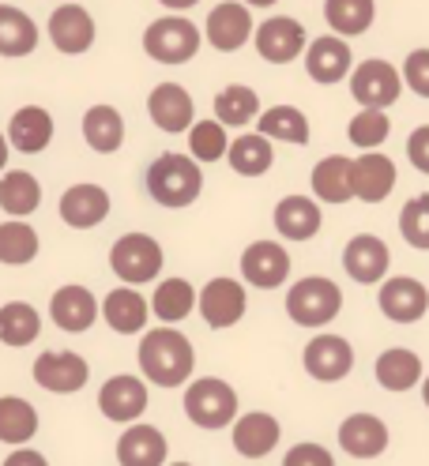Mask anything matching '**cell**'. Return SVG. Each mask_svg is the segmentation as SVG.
<instances>
[{
	"label": "cell",
	"mask_w": 429,
	"mask_h": 466,
	"mask_svg": "<svg viewBox=\"0 0 429 466\" xmlns=\"http://www.w3.org/2000/svg\"><path fill=\"white\" fill-rule=\"evenodd\" d=\"M139 369L158 388H181L196 369V350L174 324L151 328L139 339Z\"/></svg>",
	"instance_id": "cell-1"
},
{
	"label": "cell",
	"mask_w": 429,
	"mask_h": 466,
	"mask_svg": "<svg viewBox=\"0 0 429 466\" xmlns=\"http://www.w3.org/2000/svg\"><path fill=\"white\" fill-rule=\"evenodd\" d=\"M204 192V169L192 155H158L148 169V196L158 208H189Z\"/></svg>",
	"instance_id": "cell-2"
},
{
	"label": "cell",
	"mask_w": 429,
	"mask_h": 466,
	"mask_svg": "<svg viewBox=\"0 0 429 466\" xmlns=\"http://www.w3.org/2000/svg\"><path fill=\"white\" fill-rule=\"evenodd\" d=\"M199 42H204L199 26L178 12L148 23V31H143V49H148V56L158 65H189L199 53Z\"/></svg>",
	"instance_id": "cell-3"
},
{
	"label": "cell",
	"mask_w": 429,
	"mask_h": 466,
	"mask_svg": "<svg viewBox=\"0 0 429 466\" xmlns=\"http://www.w3.org/2000/svg\"><path fill=\"white\" fill-rule=\"evenodd\" d=\"M339 309H342V289L324 275H309V279L294 282L291 294H286V316L301 328L332 324L339 316Z\"/></svg>",
	"instance_id": "cell-4"
},
{
	"label": "cell",
	"mask_w": 429,
	"mask_h": 466,
	"mask_svg": "<svg viewBox=\"0 0 429 466\" xmlns=\"http://www.w3.org/2000/svg\"><path fill=\"white\" fill-rule=\"evenodd\" d=\"M185 414L199 429H226L238 418V391L219 376L192 380L185 388Z\"/></svg>",
	"instance_id": "cell-5"
},
{
	"label": "cell",
	"mask_w": 429,
	"mask_h": 466,
	"mask_svg": "<svg viewBox=\"0 0 429 466\" xmlns=\"http://www.w3.org/2000/svg\"><path fill=\"white\" fill-rule=\"evenodd\" d=\"M166 264L162 245L151 238V233H125V238L113 241L109 248V268L121 282L128 286H143V282H155L158 271Z\"/></svg>",
	"instance_id": "cell-6"
},
{
	"label": "cell",
	"mask_w": 429,
	"mask_h": 466,
	"mask_svg": "<svg viewBox=\"0 0 429 466\" xmlns=\"http://www.w3.org/2000/svg\"><path fill=\"white\" fill-rule=\"evenodd\" d=\"M351 95L365 109H388L403 95V76L395 72V65L381 61V56H369L365 65L351 72Z\"/></svg>",
	"instance_id": "cell-7"
},
{
	"label": "cell",
	"mask_w": 429,
	"mask_h": 466,
	"mask_svg": "<svg viewBox=\"0 0 429 466\" xmlns=\"http://www.w3.org/2000/svg\"><path fill=\"white\" fill-rule=\"evenodd\" d=\"M87 380H91V365L76 350H46L35 361V384L53 395H76L79 388H87Z\"/></svg>",
	"instance_id": "cell-8"
},
{
	"label": "cell",
	"mask_w": 429,
	"mask_h": 466,
	"mask_svg": "<svg viewBox=\"0 0 429 466\" xmlns=\"http://www.w3.org/2000/svg\"><path fill=\"white\" fill-rule=\"evenodd\" d=\"M252 42H256V53L264 56L268 65H291L305 53L309 38H305V26L291 15H271L264 19L260 26L252 31Z\"/></svg>",
	"instance_id": "cell-9"
},
{
	"label": "cell",
	"mask_w": 429,
	"mask_h": 466,
	"mask_svg": "<svg viewBox=\"0 0 429 466\" xmlns=\"http://www.w3.org/2000/svg\"><path fill=\"white\" fill-rule=\"evenodd\" d=\"M245 305H249L245 286L238 279H226V275L222 279H211L204 289H199V301H196L199 316H204V324L215 328V331L234 328L238 319L245 316Z\"/></svg>",
	"instance_id": "cell-10"
},
{
	"label": "cell",
	"mask_w": 429,
	"mask_h": 466,
	"mask_svg": "<svg viewBox=\"0 0 429 466\" xmlns=\"http://www.w3.org/2000/svg\"><path fill=\"white\" fill-rule=\"evenodd\" d=\"M98 316H102V305L95 301L91 289L79 286V282L61 286V289H56V294L49 298V319H53V324L61 328V331H68V335L91 331Z\"/></svg>",
	"instance_id": "cell-11"
},
{
	"label": "cell",
	"mask_w": 429,
	"mask_h": 466,
	"mask_svg": "<svg viewBox=\"0 0 429 466\" xmlns=\"http://www.w3.org/2000/svg\"><path fill=\"white\" fill-rule=\"evenodd\" d=\"M301 361H305V372L312 376V380L335 384L354 369V346L342 335H317L305 346Z\"/></svg>",
	"instance_id": "cell-12"
},
{
	"label": "cell",
	"mask_w": 429,
	"mask_h": 466,
	"mask_svg": "<svg viewBox=\"0 0 429 466\" xmlns=\"http://www.w3.org/2000/svg\"><path fill=\"white\" fill-rule=\"evenodd\" d=\"M98 410L109 421H121V425L139 421V414L148 410V384H143L139 376H128V372L109 376L98 391Z\"/></svg>",
	"instance_id": "cell-13"
},
{
	"label": "cell",
	"mask_w": 429,
	"mask_h": 466,
	"mask_svg": "<svg viewBox=\"0 0 429 466\" xmlns=\"http://www.w3.org/2000/svg\"><path fill=\"white\" fill-rule=\"evenodd\" d=\"M46 31L56 53H65V56H79L95 46V19L83 5H56Z\"/></svg>",
	"instance_id": "cell-14"
},
{
	"label": "cell",
	"mask_w": 429,
	"mask_h": 466,
	"mask_svg": "<svg viewBox=\"0 0 429 466\" xmlns=\"http://www.w3.org/2000/svg\"><path fill=\"white\" fill-rule=\"evenodd\" d=\"M351 65H354V53L342 35H321L305 46V72L312 83L332 86L342 76H351Z\"/></svg>",
	"instance_id": "cell-15"
},
{
	"label": "cell",
	"mask_w": 429,
	"mask_h": 466,
	"mask_svg": "<svg viewBox=\"0 0 429 466\" xmlns=\"http://www.w3.org/2000/svg\"><path fill=\"white\" fill-rule=\"evenodd\" d=\"M252 12H249V5L241 0H222V5H215L211 8V15H208V42H211V49H219V53H238L249 38H252Z\"/></svg>",
	"instance_id": "cell-16"
},
{
	"label": "cell",
	"mask_w": 429,
	"mask_h": 466,
	"mask_svg": "<svg viewBox=\"0 0 429 466\" xmlns=\"http://www.w3.org/2000/svg\"><path fill=\"white\" fill-rule=\"evenodd\" d=\"M241 275L256 289H275L291 275V252L275 241H252L241 256Z\"/></svg>",
	"instance_id": "cell-17"
},
{
	"label": "cell",
	"mask_w": 429,
	"mask_h": 466,
	"mask_svg": "<svg viewBox=\"0 0 429 466\" xmlns=\"http://www.w3.org/2000/svg\"><path fill=\"white\" fill-rule=\"evenodd\" d=\"M148 113H151V121L169 132V136H178V132H189L192 121H196V102L192 95L185 91L181 83H158L151 98H148Z\"/></svg>",
	"instance_id": "cell-18"
},
{
	"label": "cell",
	"mask_w": 429,
	"mask_h": 466,
	"mask_svg": "<svg viewBox=\"0 0 429 466\" xmlns=\"http://www.w3.org/2000/svg\"><path fill=\"white\" fill-rule=\"evenodd\" d=\"M388 264H392V252L381 238H373V233H358V238L347 241V248H342V268H347V275L362 286H373L388 275Z\"/></svg>",
	"instance_id": "cell-19"
},
{
	"label": "cell",
	"mask_w": 429,
	"mask_h": 466,
	"mask_svg": "<svg viewBox=\"0 0 429 466\" xmlns=\"http://www.w3.org/2000/svg\"><path fill=\"white\" fill-rule=\"evenodd\" d=\"M377 301H381V312L388 319H395V324H414V319H422L429 309V289L411 275H395L381 286Z\"/></svg>",
	"instance_id": "cell-20"
},
{
	"label": "cell",
	"mask_w": 429,
	"mask_h": 466,
	"mask_svg": "<svg viewBox=\"0 0 429 466\" xmlns=\"http://www.w3.org/2000/svg\"><path fill=\"white\" fill-rule=\"evenodd\" d=\"M351 181H354V199L365 203H384L395 188V162L388 155L365 151L362 158H354L351 166Z\"/></svg>",
	"instance_id": "cell-21"
},
{
	"label": "cell",
	"mask_w": 429,
	"mask_h": 466,
	"mask_svg": "<svg viewBox=\"0 0 429 466\" xmlns=\"http://www.w3.org/2000/svg\"><path fill=\"white\" fill-rule=\"evenodd\" d=\"M109 215V192L102 185H72L65 196H61V218L65 226L72 229H95L102 226Z\"/></svg>",
	"instance_id": "cell-22"
},
{
	"label": "cell",
	"mask_w": 429,
	"mask_h": 466,
	"mask_svg": "<svg viewBox=\"0 0 429 466\" xmlns=\"http://www.w3.org/2000/svg\"><path fill=\"white\" fill-rule=\"evenodd\" d=\"M166 455H169L166 436L155 425H143V421H132L117 441L121 466H166Z\"/></svg>",
	"instance_id": "cell-23"
},
{
	"label": "cell",
	"mask_w": 429,
	"mask_h": 466,
	"mask_svg": "<svg viewBox=\"0 0 429 466\" xmlns=\"http://www.w3.org/2000/svg\"><path fill=\"white\" fill-rule=\"evenodd\" d=\"M339 444L354 459H377L388 448V425L377 414H351L339 425Z\"/></svg>",
	"instance_id": "cell-24"
},
{
	"label": "cell",
	"mask_w": 429,
	"mask_h": 466,
	"mask_svg": "<svg viewBox=\"0 0 429 466\" xmlns=\"http://www.w3.org/2000/svg\"><path fill=\"white\" fill-rule=\"evenodd\" d=\"M8 143L23 155H42L53 143V116L42 106H23L8 121Z\"/></svg>",
	"instance_id": "cell-25"
},
{
	"label": "cell",
	"mask_w": 429,
	"mask_h": 466,
	"mask_svg": "<svg viewBox=\"0 0 429 466\" xmlns=\"http://www.w3.org/2000/svg\"><path fill=\"white\" fill-rule=\"evenodd\" d=\"M102 319L117 335H139L143 328H148V298L132 286L109 289L106 301H102Z\"/></svg>",
	"instance_id": "cell-26"
},
{
	"label": "cell",
	"mask_w": 429,
	"mask_h": 466,
	"mask_svg": "<svg viewBox=\"0 0 429 466\" xmlns=\"http://www.w3.org/2000/svg\"><path fill=\"white\" fill-rule=\"evenodd\" d=\"M321 203L309 196H286L275 208V229L286 241H309L321 233Z\"/></svg>",
	"instance_id": "cell-27"
},
{
	"label": "cell",
	"mask_w": 429,
	"mask_h": 466,
	"mask_svg": "<svg viewBox=\"0 0 429 466\" xmlns=\"http://www.w3.org/2000/svg\"><path fill=\"white\" fill-rule=\"evenodd\" d=\"M279 436H282V429L271 414H260V410L241 414L234 421V451L245 455V459H264V455L275 451Z\"/></svg>",
	"instance_id": "cell-28"
},
{
	"label": "cell",
	"mask_w": 429,
	"mask_h": 466,
	"mask_svg": "<svg viewBox=\"0 0 429 466\" xmlns=\"http://www.w3.org/2000/svg\"><path fill=\"white\" fill-rule=\"evenodd\" d=\"M354 158L347 155H328L312 166V196L321 203H347L354 199V181H351Z\"/></svg>",
	"instance_id": "cell-29"
},
{
	"label": "cell",
	"mask_w": 429,
	"mask_h": 466,
	"mask_svg": "<svg viewBox=\"0 0 429 466\" xmlns=\"http://www.w3.org/2000/svg\"><path fill=\"white\" fill-rule=\"evenodd\" d=\"M83 139H87V147L98 151V155H113L121 151L125 143V116L113 109V106H91L83 113Z\"/></svg>",
	"instance_id": "cell-30"
},
{
	"label": "cell",
	"mask_w": 429,
	"mask_h": 466,
	"mask_svg": "<svg viewBox=\"0 0 429 466\" xmlns=\"http://www.w3.org/2000/svg\"><path fill=\"white\" fill-rule=\"evenodd\" d=\"M42 208V185L35 173L26 169H8L0 177V211L12 215V218H26Z\"/></svg>",
	"instance_id": "cell-31"
},
{
	"label": "cell",
	"mask_w": 429,
	"mask_h": 466,
	"mask_svg": "<svg viewBox=\"0 0 429 466\" xmlns=\"http://www.w3.org/2000/svg\"><path fill=\"white\" fill-rule=\"evenodd\" d=\"M226 162H230L234 173L241 177H264V173L275 166V151H271V139L264 132H249V136H238L226 151Z\"/></svg>",
	"instance_id": "cell-32"
},
{
	"label": "cell",
	"mask_w": 429,
	"mask_h": 466,
	"mask_svg": "<svg viewBox=\"0 0 429 466\" xmlns=\"http://www.w3.org/2000/svg\"><path fill=\"white\" fill-rule=\"evenodd\" d=\"M35 49H38L35 19L12 5H0V56H31Z\"/></svg>",
	"instance_id": "cell-33"
},
{
	"label": "cell",
	"mask_w": 429,
	"mask_h": 466,
	"mask_svg": "<svg viewBox=\"0 0 429 466\" xmlns=\"http://www.w3.org/2000/svg\"><path fill=\"white\" fill-rule=\"evenodd\" d=\"M38 432V410L35 402H26L19 395H0V441L23 448Z\"/></svg>",
	"instance_id": "cell-34"
},
{
	"label": "cell",
	"mask_w": 429,
	"mask_h": 466,
	"mask_svg": "<svg viewBox=\"0 0 429 466\" xmlns=\"http://www.w3.org/2000/svg\"><path fill=\"white\" fill-rule=\"evenodd\" d=\"M215 116L226 128H245L260 116V95L245 83H230L215 95Z\"/></svg>",
	"instance_id": "cell-35"
},
{
	"label": "cell",
	"mask_w": 429,
	"mask_h": 466,
	"mask_svg": "<svg viewBox=\"0 0 429 466\" xmlns=\"http://www.w3.org/2000/svg\"><path fill=\"white\" fill-rule=\"evenodd\" d=\"M373 372L384 391H411L422 380V358L414 350H384Z\"/></svg>",
	"instance_id": "cell-36"
},
{
	"label": "cell",
	"mask_w": 429,
	"mask_h": 466,
	"mask_svg": "<svg viewBox=\"0 0 429 466\" xmlns=\"http://www.w3.org/2000/svg\"><path fill=\"white\" fill-rule=\"evenodd\" d=\"M324 19L335 35L342 38H358L365 35L377 19V5L373 0H324Z\"/></svg>",
	"instance_id": "cell-37"
},
{
	"label": "cell",
	"mask_w": 429,
	"mask_h": 466,
	"mask_svg": "<svg viewBox=\"0 0 429 466\" xmlns=\"http://www.w3.org/2000/svg\"><path fill=\"white\" fill-rule=\"evenodd\" d=\"M199 294L192 289L189 279H166L155 286V298H151V312L162 319V324H181L185 316H192Z\"/></svg>",
	"instance_id": "cell-38"
},
{
	"label": "cell",
	"mask_w": 429,
	"mask_h": 466,
	"mask_svg": "<svg viewBox=\"0 0 429 466\" xmlns=\"http://www.w3.org/2000/svg\"><path fill=\"white\" fill-rule=\"evenodd\" d=\"M256 132H264L268 139H282V143H309V116L298 106H271L256 116Z\"/></svg>",
	"instance_id": "cell-39"
},
{
	"label": "cell",
	"mask_w": 429,
	"mask_h": 466,
	"mask_svg": "<svg viewBox=\"0 0 429 466\" xmlns=\"http://www.w3.org/2000/svg\"><path fill=\"white\" fill-rule=\"evenodd\" d=\"M42 335V316L26 301L0 305V342L5 346H31Z\"/></svg>",
	"instance_id": "cell-40"
},
{
	"label": "cell",
	"mask_w": 429,
	"mask_h": 466,
	"mask_svg": "<svg viewBox=\"0 0 429 466\" xmlns=\"http://www.w3.org/2000/svg\"><path fill=\"white\" fill-rule=\"evenodd\" d=\"M38 248H42V241H38L35 226H26L23 218L0 222V264L23 268V264H31V259L38 256Z\"/></svg>",
	"instance_id": "cell-41"
},
{
	"label": "cell",
	"mask_w": 429,
	"mask_h": 466,
	"mask_svg": "<svg viewBox=\"0 0 429 466\" xmlns=\"http://www.w3.org/2000/svg\"><path fill=\"white\" fill-rule=\"evenodd\" d=\"M226 151H230V136H226V125L219 121H192L189 128V155L196 162H219L226 158Z\"/></svg>",
	"instance_id": "cell-42"
},
{
	"label": "cell",
	"mask_w": 429,
	"mask_h": 466,
	"mask_svg": "<svg viewBox=\"0 0 429 466\" xmlns=\"http://www.w3.org/2000/svg\"><path fill=\"white\" fill-rule=\"evenodd\" d=\"M388 132H392L388 113L384 109H365V106H362V113L354 116V121L347 125L351 143H354V147H362V151H377L381 143L388 139Z\"/></svg>",
	"instance_id": "cell-43"
},
{
	"label": "cell",
	"mask_w": 429,
	"mask_h": 466,
	"mask_svg": "<svg viewBox=\"0 0 429 466\" xmlns=\"http://www.w3.org/2000/svg\"><path fill=\"white\" fill-rule=\"evenodd\" d=\"M399 233H403L407 245L429 252V192L403 203V211H399Z\"/></svg>",
	"instance_id": "cell-44"
},
{
	"label": "cell",
	"mask_w": 429,
	"mask_h": 466,
	"mask_svg": "<svg viewBox=\"0 0 429 466\" xmlns=\"http://www.w3.org/2000/svg\"><path fill=\"white\" fill-rule=\"evenodd\" d=\"M403 79L418 98H429V49H414L403 61Z\"/></svg>",
	"instance_id": "cell-45"
},
{
	"label": "cell",
	"mask_w": 429,
	"mask_h": 466,
	"mask_svg": "<svg viewBox=\"0 0 429 466\" xmlns=\"http://www.w3.org/2000/svg\"><path fill=\"white\" fill-rule=\"evenodd\" d=\"M282 466H335V459L324 444H294L286 451Z\"/></svg>",
	"instance_id": "cell-46"
},
{
	"label": "cell",
	"mask_w": 429,
	"mask_h": 466,
	"mask_svg": "<svg viewBox=\"0 0 429 466\" xmlns=\"http://www.w3.org/2000/svg\"><path fill=\"white\" fill-rule=\"evenodd\" d=\"M407 158L418 173H429V125L414 128L411 139H407Z\"/></svg>",
	"instance_id": "cell-47"
},
{
	"label": "cell",
	"mask_w": 429,
	"mask_h": 466,
	"mask_svg": "<svg viewBox=\"0 0 429 466\" xmlns=\"http://www.w3.org/2000/svg\"><path fill=\"white\" fill-rule=\"evenodd\" d=\"M5 466H49V462H46L42 451H35V448H26V444H23V448H15V451L5 459Z\"/></svg>",
	"instance_id": "cell-48"
},
{
	"label": "cell",
	"mask_w": 429,
	"mask_h": 466,
	"mask_svg": "<svg viewBox=\"0 0 429 466\" xmlns=\"http://www.w3.org/2000/svg\"><path fill=\"white\" fill-rule=\"evenodd\" d=\"M162 8H169V12H189V8H196L199 0H158Z\"/></svg>",
	"instance_id": "cell-49"
},
{
	"label": "cell",
	"mask_w": 429,
	"mask_h": 466,
	"mask_svg": "<svg viewBox=\"0 0 429 466\" xmlns=\"http://www.w3.org/2000/svg\"><path fill=\"white\" fill-rule=\"evenodd\" d=\"M8 155H12V143H8V132H0V173L8 166Z\"/></svg>",
	"instance_id": "cell-50"
},
{
	"label": "cell",
	"mask_w": 429,
	"mask_h": 466,
	"mask_svg": "<svg viewBox=\"0 0 429 466\" xmlns=\"http://www.w3.org/2000/svg\"><path fill=\"white\" fill-rule=\"evenodd\" d=\"M249 8H271V5H279V0H245Z\"/></svg>",
	"instance_id": "cell-51"
},
{
	"label": "cell",
	"mask_w": 429,
	"mask_h": 466,
	"mask_svg": "<svg viewBox=\"0 0 429 466\" xmlns=\"http://www.w3.org/2000/svg\"><path fill=\"white\" fill-rule=\"evenodd\" d=\"M422 399H425V406H429V376L422 380Z\"/></svg>",
	"instance_id": "cell-52"
},
{
	"label": "cell",
	"mask_w": 429,
	"mask_h": 466,
	"mask_svg": "<svg viewBox=\"0 0 429 466\" xmlns=\"http://www.w3.org/2000/svg\"><path fill=\"white\" fill-rule=\"evenodd\" d=\"M174 466H192V462H174Z\"/></svg>",
	"instance_id": "cell-53"
}]
</instances>
